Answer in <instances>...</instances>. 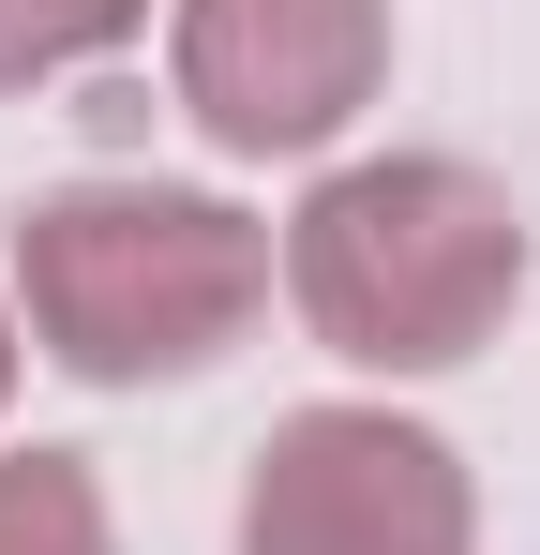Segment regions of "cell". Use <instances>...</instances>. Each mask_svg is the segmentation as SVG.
Returning <instances> with one entry per match:
<instances>
[{
	"label": "cell",
	"mask_w": 540,
	"mask_h": 555,
	"mask_svg": "<svg viewBox=\"0 0 540 555\" xmlns=\"http://www.w3.org/2000/svg\"><path fill=\"white\" fill-rule=\"evenodd\" d=\"M270 225L210 181H46L15 210V315L90 390L210 375L270 315Z\"/></svg>",
	"instance_id": "1"
},
{
	"label": "cell",
	"mask_w": 540,
	"mask_h": 555,
	"mask_svg": "<svg viewBox=\"0 0 540 555\" xmlns=\"http://www.w3.org/2000/svg\"><path fill=\"white\" fill-rule=\"evenodd\" d=\"M285 300L346 375H450L526 300V210L465 151H375L285 210Z\"/></svg>",
	"instance_id": "2"
},
{
	"label": "cell",
	"mask_w": 540,
	"mask_h": 555,
	"mask_svg": "<svg viewBox=\"0 0 540 555\" xmlns=\"http://www.w3.org/2000/svg\"><path fill=\"white\" fill-rule=\"evenodd\" d=\"M241 555H480V480L406 405H285L241 465Z\"/></svg>",
	"instance_id": "3"
},
{
	"label": "cell",
	"mask_w": 540,
	"mask_h": 555,
	"mask_svg": "<svg viewBox=\"0 0 540 555\" xmlns=\"http://www.w3.org/2000/svg\"><path fill=\"white\" fill-rule=\"evenodd\" d=\"M180 120L241 166L331 151L390 91V0H180Z\"/></svg>",
	"instance_id": "4"
},
{
	"label": "cell",
	"mask_w": 540,
	"mask_h": 555,
	"mask_svg": "<svg viewBox=\"0 0 540 555\" xmlns=\"http://www.w3.org/2000/svg\"><path fill=\"white\" fill-rule=\"evenodd\" d=\"M0 555H120L90 451H0Z\"/></svg>",
	"instance_id": "5"
},
{
	"label": "cell",
	"mask_w": 540,
	"mask_h": 555,
	"mask_svg": "<svg viewBox=\"0 0 540 555\" xmlns=\"http://www.w3.org/2000/svg\"><path fill=\"white\" fill-rule=\"evenodd\" d=\"M151 30V0H0V91H46V76H90Z\"/></svg>",
	"instance_id": "6"
},
{
	"label": "cell",
	"mask_w": 540,
	"mask_h": 555,
	"mask_svg": "<svg viewBox=\"0 0 540 555\" xmlns=\"http://www.w3.org/2000/svg\"><path fill=\"white\" fill-rule=\"evenodd\" d=\"M0 405H15V300H0Z\"/></svg>",
	"instance_id": "7"
}]
</instances>
